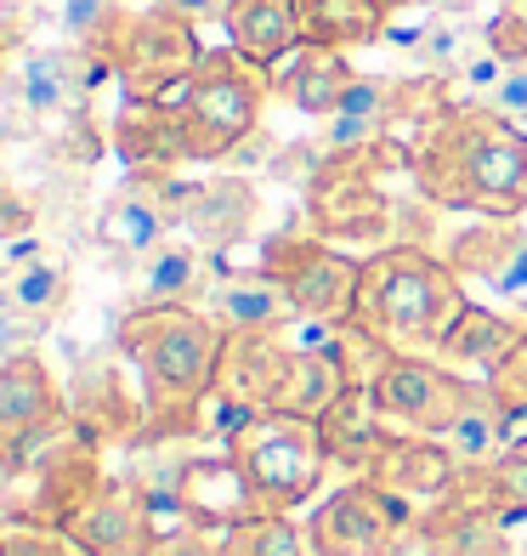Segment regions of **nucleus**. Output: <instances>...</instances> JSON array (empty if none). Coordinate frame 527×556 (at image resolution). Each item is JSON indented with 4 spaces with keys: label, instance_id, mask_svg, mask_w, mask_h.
<instances>
[{
    "label": "nucleus",
    "instance_id": "obj_1",
    "mask_svg": "<svg viewBox=\"0 0 527 556\" xmlns=\"http://www.w3.org/2000/svg\"><path fill=\"white\" fill-rule=\"evenodd\" d=\"M414 188L437 211L465 216H505L527 211V131L493 109H454L432 114L409 137Z\"/></svg>",
    "mask_w": 527,
    "mask_h": 556
},
{
    "label": "nucleus",
    "instance_id": "obj_2",
    "mask_svg": "<svg viewBox=\"0 0 527 556\" xmlns=\"http://www.w3.org/2000/svg\"><path fill=\"white\" fill-rule=\"evenodd\" d=\"M119 352L142 381V409L154 432H198L216 397L228 330L205 307H131L119 318Z\"/></svg>",
    "mask_w": 527,
    "mask_h": 556
},
{
    "label": "nucleus",
    "instance_id": "obj_3",
    "mask_svg": "<svg viewBox=\"0 0 527 556\" xmlns=\"http://www.w3.org/2000/svg\"><path fill=\"white\" fill-rule=\"evenodd\" d=\"M471 295L465 278L425 244H386L363 256L358 318L374 341H386L397 358H437L442 341L465 318Z\"/></svg>",
    "mask_w": 527,
    "mask_h": 556
},
{
    "label": "nucleus",
    "instance_id": "obj_4",
    "mask_svg": "<svg viewBox=\"0 0 527 556\" xmlns=\"http://www.w3.org/2000/svg\"><path fill=\"white\" fill-rule=\"evenodd\" d=\"M272 97V68L249 63L244 52L221 46V52H205V63L193 68V80L176 97V119H182V142L193 165H216L239 154V148L261 131Z\"/></svg>",
    "mask_w": 527,
    "mask_h": 556
},
{
    "label": "nucleus",
    "instance_id": "obj_5",
    "mask_svg": "<svg viewBox=\"0 0 527 556\" xmlns=\"http://www.w3.org/2000/svg\"><path fill=\"white\" fill-rule=\"evenodd\" d=\"M228 454L244 471L249 500H256L261 517H295L323 489V471H330V448H323L318 420L284 415V409L249 415L228 438Z\"/></svg>",
    "mask_w": 527,
    "mask_h": 556
},
{
    "label": "nucleus",
    "instance_id": "obj_6",
    "mask_svg": "<svg viewBox=\"0 0 527 556\" xmlns=\"http://www.w3.org/2000/svg\"><path fill=\"white\" fill-rule=\"evenodd\" d=\"M103 58L114 68V80L125 86V97L170 103L193 80V68L205 63V46H198L193 17H182L176 7H147V12H125L114 23Z\"/></svg>",
    "mask_w": 527,
    "mask_h": 556
},
{
    "label": "nucleus",
    "instance_id": "obj_7",
    "mask_svg": "<svg viewBox=\"0 0 527 556\" xmlns=\"http://www.w3.org/2000/svg\"><path fill=\"white\" fill-rule=\"evenodd\" d=\"M261 273H272L290 290L300 318L318 324H351L358 318V285H363V256H346L340 244L318 233H279L261 250Z\"/></svg>",
    "mask_w": 527,
    "mask_h": 556
},
{
    "label": "nucleus",
    "instance_id": "obj_8",
    "mask_svg": "<svg viewBox=\"0 0 527 556\" xmlns=\"http://www.w3.org/2000/svg\"><path fill=\"white\" fill-rule=\"evenodd\" d=\"M369 392H374V403H381V415H386L391 432L448 438L488 387L465 381V375L448 369L442 358H391Z\"/></svg>",
    "mask_w": 527,
    "mask_h": 556
},
{
    "label": "nucleus",
    "instance_id": "obj_9",
    "mask_svg": "<svg viewBox=\"0 0 527 556\" xmlns=\"http://www.w3.org/2000/svg\"><path fill=\"white\" fill-rule=\"evenodd\" d=\"M414 517L420 511L391 500L381 483L351 477L330 500H318V511L307 522L323 556H391V551H409V540L420 534Z\"/></svg>",
    "mask_w": 527,
    "mask_h": 556
},
{
    "label": "nucleus",
    "instance_id": "obj_10",
    "mask_svg": "<svg viewBox=\"0 0 527 556\" xmlns=\"http://www.w3.org/2000/svg\"><path fill=\"white\" fill-rule=\"evenodd\" d=\"M170 227H182V182H170V176H125L103 199V211H97V244L125 262H142L154 244L170 239Z\"/></svg>",
    "mask_w": 527,
    "mask_h": 556
},
{
    "label": "nucleus",
    "instance_id": "obj_11",
    "mask_svg": "<svg viewBox=\"0 0 527 556\" xmlns=\"http://www.w3.org/2000/svg\"><path fill=\"white\" fill-rule=\"evenodd\" d=\"M442 262L454 267L465 285H483L499 301L527 307V227L505 222V216H471V227H460L448 239Z\"/></svg>",
    "mask_w": 527,
    "mask_h": 556
},
{
    "label": "nucleus",
    "instance_id": "obj_12",
    "mask_svg": "<svg viewBox=\"0 0 527 556\" xmlns=\"http://www.w3.org/2000/svg\"><path fill=\"white\" fill-rule=\"evenodd\" d=\"M369 483H381L391 500H403L409 511H437V505L460 489V460L448 454L442 438H409L391 432L386 448L374 454V466L363 471Z\"/></svg>",
    "mask_w": 527,
    "mask_h": 556
},
{
    "label": "nucleus",
    "instance_id": "obj_13",
    "mask_svg": "<svg viewBox=\"0 0 527 556\" xmlns=\"http://www.w3.org/2000/svg\"><path fill=\"white\" fill-rule=\"evenodd\" d=\"M68 534L80 540L91 556H147L154 545V517H147V500L131 477H103L86 505L68 517Z\"/></svg>",
    "mask_w": 527,
    "mask_h": 556
},
{
    "label": "nucleus",
    "instance_id": "obj_14",
    "mask_svg": "<svg viewBox=\"0 0 527 556\" xmlns=\"http://www.w3.org/2000/svg\"><path fill=\"white\" fill-rule=\"evenodd\" d=\"M176 500L193 528H210V534H228V528H244L256 522V500H249V483L244 471L233 466V454H188L176 466Z\"/></svg>",
    "mask_w": 527,
    "mask_h": 556
},
{
    "label": "nucleus",
    "instance_id": "obj_15",
    "mask_svg": "<svg viewBox=\"0 0 527 556\" xmlns=\"http://www.w3.org/2000/svg\"><path fill=\"white\" fill-rule=\"evenodd\" d=\"M63 420V392L52 381L35 352H17V358H0V448L17 454L35 438H46Z\"/></svg>",
    "mask_w": 527,
    "mask_h": 556
},
{
    "label": "nucleus",
    "instance_id": "obj_16",
    "mask_svg": "<svg viewBox=\"0 0 527 556\" xmlns=\"http://www.w3.org/2000/svg\"><path fill=\"white\" fill-rule=\"evenodd\" d=\"M249 227H256V188L244 176H210L198 188H182V233L205 256L233 250Z\"/></svg>",
    "mask_w": 527,
    "mask_h": 556
},
{
    "label": "nucleus",
    "instance_id": "obj_17",
    "mask_svg": "<svg viewBox=\"0 0 527 556\" xmlns=\"http://www.w3.org/2000/svg\"><path fill=\"white\" fill-rule=\"evenodd\" d=\"M114 154L131 165V176H170L176 165H188V142H182L176 103H142V97H125V109L114 114Z\"/></svg>",
    "mask_w": 527,
    "mask_h": 556
},
{
    "label": "nucleus",
    "instance_id": "obj_18",
    "mask_svg": "<svg viewBox=\"0 0 527 556\" xmlns=\"http://www.w3.org/2000/svg\"><path fill=\"white\" fill-rule=\"evenodd\" d=\"M290 358H295V346L284 341V330H272V336H228L216 392L233 397V403H244L249 415H261V409H272V403H279V387H284V375H290Z\"/></svg>",
    "mask_w": 527,
    "mask_h": 556
},
{
    "label": "nucleus",
    "instance_id": "obj_19",
    "mask_svg": "<svg viewBox=\"0 0 527 556\" xmlns=\"http://www.w3.org/2000/svg\"><path fill=\"white\" fill-rule=\"evenodd\" d=\"M221 29H228L233 52L261 68H279L290 52L307 46V12H300V0H228Z\"/></svg>",
    "mask_w": 527,
    "mask_h": 556
},
{
    "label": "nucleus",
    "instance_id": "obj_20",
    "mask_svg": "<svg viewBox=\"0 0 527 556\" xmlns=\"http://www.w3.org/2000/svg\"><path fill=\"white\" fill-rule=\"evenodd\" d=\"M397 91H403L397 80H381V74H358V80H351V91L340 97V109L323 119L318 154L330 160V154H358V148L386 142L391 125H397Z\"/></svg>",
    "mask_w": 527,
    "mask_h": 556
},
{
    "label": "nucleus",
    "instance_id": "obj_21",
    "mask_svg": "<svg viewBox=\"0 0 527 556\" xmlns=\"http://www.w3.org/2000/svg\"><path fill=\"white\" fill-rule=\"evenodd\" d=\"M351 80H358V68L346 63V52L307 40L300 52H290V58L279 63V74H272V91H279L295 114L330 119V114L340 109V97L351 91Z\"/></svg>",
    "mask_w": 527,
    "mask_h": 556
},
{
    "label": "nucleus",
    "instance_id": "obj_22",
    "mask_svg": "<svg viewBox=\"0 0 527 556\" xmlns=\"http://www.w3.org/2000/svg\"><path fill=\"white\" fill-rule=\"evenodd\" d=\"M228 336H272V330H284V324H295V301L290 290L279 285L272 273H233V278H221V285L210 290V307H205Z\"/></svg>",
    "mask_w": 527,
    "mask_h": 556
},
{
    "label": "nucleus",
    "instance_id": "obj_23",
    "mask_svg": "<svg viewBox=\"0 0 527 556\" xmlns=\"http://www.w3.org/2000/svg\"><path fill=\"white\" fill-rule=\"evenodd\" d=\"M522 330H527V318H511V313H499V307H465V318L454 324V336L442 341V352L437 358L448 364V369H460L465 381H493L499 369H505V358L516 352V341H522Z\"/></svg>",
    "mask_w": 527,
    "mask_h": 556
},
{
    "label": "nucleus",
    "instance_id": "obj_24",
    "mask_svg": "<svg viewBox=\"0 0 527 556\" xmlns=\"http://www.w3.org/2000/svg\"><path fill=\"white\" fill-rule=\"evenodd\" d=\"M318 432H323V448H330V466H346V471H369L374 466V454L386 448L391 438V426L381 415V403H374L369 387H351L330 415L318 420Z\"/></svg>",
    "mask_w": 527,
    "mask_h": 556
},
{
    "label": "nucleus",
    "instance_id": "obj_25",
    "mask_svg": "<svg viewBox=\"0 0 527 556\" xmlns=\"http://www.w3.org/2000/svg\"><path fill=\"white\" fill-rule=\"evenodd\" d=\"M205 267L210 256L193 239H165L137 262V307H193V295L205 290Z\"/></svg>",
    "mask_w": 527,
    "mask_h": 556
},
{
    "label": "nucleus",
    "instance_id": "obj_26",
    "mask_svg": "<svg viewBox=\"0 0 527 556\" xmlns=\"http://www.w3.org/2000/svg\"><path fill=\"white\" fill-rule=\"evenodd\" d=\"M448 500H460L483 517H499V522H527V432H516V443L493 466L465 471Z\"/></svg>",
    "mask_w": 527,
    "mask_h": 556
},
{
    "label": "nucleus",
    "instance_id": "obj_27",
    "mask_svg": "<svg viewBox=\"0 0 527 556\" xmlns=\"http://www.w3.org/2000/svg\"><path fill=\"white\" fill-rule=\"evenodd\" d=\"M403 7L409 0H300V12H307V40L335 46V52L381 40Z\"/></svg>",
    "mask_w": 527,
    "mask_h": 556
},
{
    "label": "nucleus",
    "instance_id": "obj_28",
    "mask_svg": "<svg viewBox=\"0 0 527 556\" xmlns=\"http://www.w3.org/2000/svg\"><path fill=\"white\" fill-rule=\"evenodd\" d=\"M346 392H351V375H346V364H340V352H335V346H323V352H295V358H290V375H284V387H279V403H272V409L323 420Z\"/></svg>",
    "mask_w": 527,
    "mask_h": 556
},
{
    "label": "nucleus",
    "instance_id": "obj_29",
    "mask_svg": "<svg viewBox=\"0 0 527 556\" xmlns=\"http://www.w3.org/2000/svg\"><path fill=\"white\" fill-rule=\"evenodd\" d=\"M0 301H7V318H23V324H52L63 307H68V262L57 256H40L23 262V267H0Z\"/></svg>",
    "mask_w": 527,
    "mask_h": 556
},
{
    "label": "nucleus",
    "instance_id": "obj_30",
    "mask_svg": "<svg viewBox=\"0 0 527 556\" xmlns=\"http://www.w3.org/2000/svg\"><path fill=\"white\" fill-rule=\"evenodd\" d=\"M442 443H448V454L460 460V471H483V466H493L499 454L516 443V420L483 392V397H476L471 409H465V420H460Z\"/></svg>",
    "mask_w": 527,
    "mask_h": 556
},
{
    "label": "nucleus",
    "instance_id": "obj_31",
    "mask_svg": "<svg viewBox=\"0 0 527 556\" xmlns=\"http://www.w3.org/2000/svg\"><path fill=\"white\" fill-rule=\"evenodd\" d=\"M221 545H228V556H323L312 540V522L300 517H256L244 528H228Z\"/></svg>",
    "mask_w": 527,
    "mask_h": 556
},
{
    "label": "nucleus",
    "instance_id": "obj_32",
    "mask_svg": "<svg viewBox=\"0 0 527 556\" xmlns=\"http://www.w3.org/2000/svg\"><path fill=\"white\" fill-rule=\"evenodd\" d=\"M119 0H63L57 7V23H63V46H80V52H103L114 23H119Z\"/></svg>",
    "mask_w": 527,
    "mask_h": 556
},
{
    "label": "nucleus",
    "instance_id": "obj_33",
    "mask_svg": "<svg viewBox=\"0 0 527 556\" xmlns=\"http://www.w3.org/2000/svg\"><path fill=\"white\" fill-rule=\"evenodd\" d=\"M0 556H91L68 528H46V522H17L0 528Z\"/></svg>",
    "mask_w": 527,
    "mask_h": 556
},
{
    "label": "nucleus",
    "instance_id": "obj_34",
    "mask_svg": "<svg viewBox=\"0 0 527 556\" xmlns=\"http://www.w3.org/2000/svg\"><path fill=\"white\" fill-rule=\"evenodd\" d=\"M488 397H493V403H499V409H505L516 426L527 420V330H522L516 352L505 358V369H499L493 381H488Z\"/></svg>",
    "mask_w": 527,
    "mask_h": 556
},
{
    "label": "nucleus",
    "instance_id": "obj_35",
    "mask_svg": "<svg viewBox=\"0 0 527 556\" xmlns=\"http://www.w3.org/2000/svg\"><path fill=\"white\" fill-rule=\"evenodd\" d=\"M488 40L511 63H527V0H499V17L488 23Z\"/></svg>",
    "mask_w": 527,
    "mask_h": 556
},
{
    "label": "nucleus",
    "instance_id": "obj_36",
    "mask_svg": "<svg viewBox=\"0 0 527 556\" xmlns=\"http://www.w3.org/2000/svg\"><path fill=\"white\" fill-rule=\"evenodd\" d=\"M147 556H228V545H221V534H210V528H182V534L154 540Z\"/></svg>",
    "mask_w": 527,
    "mask_h": 556
},
{
    "label": "nucleus",
    "instance_id": "obj_37",
    "mask_svg": "<svg viewBox=\"0 0 527 556\" xmlns=\"http://www.w3.org/2000/svg\"><path fill=\"white\" fill-rule=\"evenodd\" d=\"M499 119H511V125H522L527 131V63H511V74L499 80V91H493V103H488Z\"/></svg>",
    "mask_w": 527,
    "mask_h": 556
},
{
    "label": "nucleus",
    "instance_id": "obj_38",
    "mask_svg": "<svg viewBox=\"0 0 527 556\" xmlns=\"http://www.w3.org/2000/svg\"><path fill=\"white\" fill-rule=\"evenodd\" d=\"M35 233V205L17 188H0V244H17Z\"/></svg>",
    "mask_w": 527,
    "mask_h": 556
},
{
    "label": "nucleus",
    "instance_id": "obj_39",
    "mask_svg": "<svg viewBox=\"0 0 527 556\" xmlns=\"http://www.w3.org/2000/svg\"><path fill=\"white\" fill-rule=\"evenodd\" d=\"M12 483H17V460H12V454H7V448H0V494H7Z\"/></svg>",
    "mask_w": 527,
    "mask_h": 556
},
{
    "label": "nucleus",
    "instance_id": "obj_40",
    "mask_svg": "<svg viewBox=\"0 0 527 556\" xmlns=\"http://www.w3.org/2000/svg\"><path fill=\"white\" fill-rule=\"evenodd\" d=\"M432 7H437V12H454V17H460V12H471V7H476V0H432Z\"/></svg>",
    "mask_w": 527,
    "mask_h": 556
},
{
    "label": "nucleus",
    "instance_id": "obj_41",
    "mask_svg": "<svg viewBox=\"0 0 527 556\" xmlns=\"http://www.w3.org/2000/svg\"><path fill=\"white\" fill-rule=\"evenodd\" d=\"M516 556H527V522H522V534H516Z\"/></svg>",
    "mask_w": 527,
    "mask_h": 556
},
{
    "label": "nucleus",
    "instance_id": "obj_42",
    "mask_svg": "<svg viewBox=\"0 0 527 556\" xmlns=\"http://www.w3.org/2000/svg\"><path fill=\"white\" fill-rule=\"evenodd\" d=\"M391 556H409V551H391Z\"/></svg>",
    "mask_w": 527,
    "mask_h": 556
}]
</instances>
